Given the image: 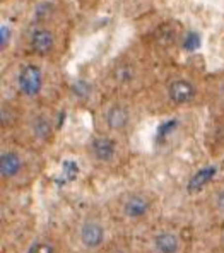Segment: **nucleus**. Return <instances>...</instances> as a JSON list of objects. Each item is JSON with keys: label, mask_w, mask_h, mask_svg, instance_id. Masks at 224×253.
<instances>
[{"label": "nucleus", "mask_w": 224, "mask_h": 253, "mask_svg": "<svg viewBox=\"0 0 224 253\" xmlns=\"http://www.w3.org/2000/svg\"><path fill=\"white\" fill-rule=\"evenodd\" d=\"M218 207H219V211L224 212V190L218 195Z\"/></svg>", "instance_id": "nucleus-14"}, {"label": "nucleus", "mask_w": 224, "mask_h": 253, "mask_svg": "<svg viewBox=\"0 0 224 253\" xmlns=\"http://www.w3.org/2000/svg\"><path fill=\"white\" fill-rule=\"evenodd\" d=\"M104 126L111 132H122L130 124V108L125 103H111L103 113Z\"/></svg>", "instance_id": "nucleus-5"}, {"label": "nucleus", "mask_w": 224, "mask_h": 253, "mask_svg": "<svg viewBox=\"0 0 224 253\" xmlns=\"http://www.w3.org/2000/svg\"><path fill=\"white\" fill-rule=\"evenodd\" d=\"M149 209V202L147 199H144L142 195H132L129 200L125 202L123 212H125L129 217H140L144 215Z\"/></svg>", "instance_id": "nucleus-10"}, {"label": "nucleus", "mask_w": 224, "mask_h": 253, "mask_svg": "<svg viewBox=\"0 0 224 253\" xmlns=\"http://www.w3.org/2000/svg\"><path fill=\"white\" fill-rule=\"evenodd\" d=\"M113 253H123V252H113Z\"/></svg>", "instance_id": "nucleus-15"}, {"label": "nucleus", "mask_w": 224, "mask_h": 253, "mask_svg": "<svg viewBox=\"0 0 224 253\" xmlns=\"http://www.w3.org/2000/svg\"><path fill=\"white\" fill-rule=\"evenodd\" d=\"M135 44L130 51H125L120 57H117L110 67V79L117 85H130L137 83L142 72V58L139 51L134 50Z\"/></svg>", "instance_id": "nucleus-3"}, {"label": "nucleus", "mask_w": 224, "mask_h": 253, "mask_svg": "<svg viewBox=\"0 0 224 253\" xmlns=\"http://www.w3.org/2000/svg\"><path fill=\"white\" fill-rule=\"evenodd\" d=\"M29 253H55L53 248L46 243H35L29 248Z\"/></svg>", "instance_id": "nucleus-13"}, {"label": "nucleus", "mask_w": 224, "mask_h": 253, "mask_svg": "<svg viewBox=\"0 0 224 253\" xmlns=\"http://www.w3.org/2000/svg\"><path fill=\"white\" fill-rule=\"evenodd\" d=\"M104 240V231L98 222H86L81 228V241L88 248H98Z\"/></svg>", "instance_id": "nucleus-9"}, {"label": "nucleus", "mask_w": 224, "mask_h": 253, "mask_svg": "<svg viewBox=\"0 0 224 253\" xmlns=\"http://www.w3.org/2000/svg\"><path fill=\"white\" fill-rule=\"evenodd\" d=\"M154 247L159 253H177L178 248H180V243H178V238L175 234L161 233L156 236Z\"/></svg>", "instance_id": "nucleus-11"}, {"label": "nucleus", "mask_w": 224, "mask_h": 253, "mask_svg": "<svg viewBox=\"0 0 224 253\" xmlns=\"http://www.w3.org/2000/svg\"><path fill=\"white\" fill-rule=\"evenodd\" d=\"M41 58H35L31 60L22 62L17 69L16 83H17V91L21 92L24 98L35 99L43 92L45 83H46V72Z\"/></svg>", "instance_id": "nucleus-2"}, {"label": "nucleus", "mask_w": 224, "mask_h": 253, "mask_svg": "<svg viewBox=\"0 0 224 253\" xmlns=\"http://www.w3.org/2000/svg\"><path fill=\"white\" fill-rule=\"evenodd\" d=\"M91 154L96 161L110 163L117 156V142L110 135H99L91 140Z\"/></svg>", "instance_id": "nucleus-6"}, {"label": "nucleus", "mask_w": 224, "mask_h": 253, "mask_svg": "<svg viewBox=\"0 0 224 253\" xmlns=\"http://www.w3.org/2000/svg\"><path fill=\"white\" fill-rule=\"evenodd\" d=\"M166 96L170 103L177 106L188 105L195 99L197 96V85L192 79L183 76L173 77L170 83L166 84Z\"/></svg>", "instance_id": "nucleus-4"}, {"label": "nucleus", "mask_w": 224, "mask_h": 253, "mask_svg": "<svg viewBox=\"0 0 224 253\" xmlns=\"http://www.w3.org/2000/svg\"><path fill=\"white\" fill-rule=\"evenodd\" d=\"M51 132H53V124H51L50 117L45 113H36L29 120V133L35 140L45 142L50 139Z\"/></svg>", "instance_id": "nucleus-7"}, {"label": "nucleus", "mask_w": 224, "mask_h": 253, "mask_svg": "<svg viewBox=\"0 0 224 253\" xmlns=\"http://www.w3.org/2000/svg\"><path fill=\"white\" fill-rule=\"evenodd\" d=\"M214 176H216V168H214V166H212V168L200 169L199 173L193 174L192 180L188 181V192H192V193L200 192V190H202Z\"/></svg>", "instance_id": "nucleus-12"}, {"label": "nucleus", "mask_w": 224, "mask_h": 253, "mask_svg": "<svg viewBox=\"0 0 224 253\" xmlns=\"http://www.w3.org/2000/svg\"><path fill=\"white\" fill-rule=\"evenodd\" d=\"M24 48L35 58H53L63 48V35L57 22L51 19H38L33 22L24 35Z\"/></svg>", "instance_id": "nucleus-1"}, {"label": "nucleus", "mask_w": 224, "mask_h": 253, "mask_svg": "<svg viewBox=\"0 0 224 253\" xmlns=\"http://www.w3.org/2000/svg\"><path fill=\"white\" fill-rule=\"evenodd\" d=\"M22 169V158L16 151H3L0 154V174L2 178H14Z\"/></svg>", "instance_id": "nucleus-8"}]
</instances>
